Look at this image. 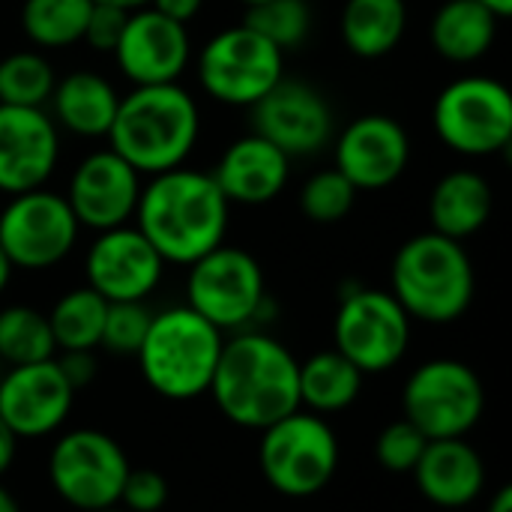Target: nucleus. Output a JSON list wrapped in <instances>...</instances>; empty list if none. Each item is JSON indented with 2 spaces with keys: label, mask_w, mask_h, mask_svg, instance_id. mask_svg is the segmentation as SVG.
Masks as SVG:
<instances>
[{
  "label": "nucleus",
  "mask_w": 512,
  "mask_h": 512,
  "mask_svg": "<svg viewBox=\"0 0 512 512\" xmlns=\"http://www.w3.org/2000/svg\"><path fill=\"white\" fill-rule=\"evenodd\" d=\"M132 219L165 264L189 267L225 243L231 204L213 174L180 165L141 186Z\"/></svg>",
  "instance_id": "1"
},
{
  "label": "nucleus",
  "mask_w": 512,
  "mask_h": 512,
  "mask_svg": "<svg viewBox=\"0 0 512 512\" xmlns=\"http://www.w3.org/2000/svg\"><path fill=\"white\" fill-rule=\"evenodd\" d=\"M207 393L225 420L264 432L300 408V363L279 339L240 330L225 339Z\"/></svg>",
  "instance_id": "2"
},
{
  "label": "nucleus",
  "mask_w": 512,
  "mask_h": 512,
  "mask_svg": "<svg viewBox=\"0 0 512 512\" xmlns=\"http://www.w3.org/2000/svg\"><path fill=\"white\" fill-rule=\"evenodd\" d=\"M201 135V111L195 96L174 84L132 87L120 96L108 144L141 177H153L186 165Z\"/></svg>",
  "instance_id": "3"
},
{
  "label": "nucleus",
  "mask_w": 512,
  "mask_h": 512,
  "mask_svg": "<svg viewBox=\"0 0 512 512\" xmlns=\"http://www.w3.org/2000/svg\"><path fill=\"white\" fill-rule=\"evenodd\" d=\"M474 291L477 276L465 243L429 228L399 246L390 267V294L411 321L453 324L471 309Z\"/></svg>",
  "instance_id": "4"
},
{
  "label": "nucleus",
  "mask_w": 512,
  "mask_h": 512,
  "mask_svg": "<svg viewBox=\"0 0 512 512\" xmlns=\"http://www.w3.org/2000/svg\"><path fill=\"white\" fill-rule=\"evenodd\" d=\"M222 345L225 333L183 303L153 312L135 360L141 378L156 396L168 402H192L210 390Z\"/></svg>",
  "instance_id": "5"
},
{
  "label": "nucleus",
  "mask_w": 512,
  "mask_h": 512,
  "mask_svg": "<svg viewBox=\"0 0 512 512\" xmlns=\"http://www.w3.org/2000/svg\"><path fill=\"white\" fill-rule=\"evenodd\" d=\"M258 468L273 492L312 498L339 471V438L324 417L297 408L261 432Z\"/></svg>",
  "instance_id": "6"
},
{
  "label": "nucleus",
  "mask_w": 512,
  "mask_h": 512,
  "mask_svg": "<svg viewBox=\"0 0 512 512\" xmlns=\"http://www.w3.org/2000/svg\"><path fill=\"white\" fill-rule=\"evenodd\" d=\"M186 306L222 333L249 330L267 309V282L255 255L240 246H216L189 264Z\"/></svg>",
  "instance_id": "7"
},
{
  "label": "nucleus",
  "mask_w": 512,
  "mask_h": 512,
  "mask_svg": "<svg viewBox=\"0 0 512 512\" xmlns=\"http://www.w3.org/2000/svg\"><path fill=\"white\" fill-rule=\"evenodd\" d=\"M432 126L459 156L483 159L504 153L512 141L510 87L489 75L456 78L438 93Z\"/></svg>",
  "instance_id": "8"
},
{
  "label": "nucleus",
  "mask_w": 512,
  "mask_h": 512,
  "mask_svg": "<svg viewBox=\"0 0 512 512\" xmlns=\"http://www.w3.org/2000/svg\"><path fill=\"white\" fill-rule=\"evenodd\" d=\"M486 411V390L480 375L450 357L429 360L411 372L402 390V417L426 438H465Z\"/></svg>",
  "instance_id": "9"
},
{
  "label": "nucleus",
  "mask_w": 512,
  "mask_h": 512,
  "mask_svg": "<svg viewBox=\"0 0 512 512\" xmlns=\"http://www.w3.org/2000/svg\"><path fill=\"white\" fill-rule=\"evenodd\" d=\"M411 345V318L390 291L351 285L333 318V348L363 375H381L402 363Z\"/></svg>",
  "instance_id": "10"
},
{
  "label": "nucleus",
  "mask_w": 512,
  "mask_h": 512,
  "mask_svg": "<svg viewBox=\"0 0 512 512\" xmlns=\"http://www.w3.org/2000/svg\"><path fill=\"white\" fill-rule=\"evenodd\" d=\"M282 78L285 51H279L246 24L219 30L198 54L201 90L222 105L252 108Z\"/></svg>",
  "instance_id": "11"
},
{
  "label": "nucleus",
  "mask_w": 512,
  "mask_h": 512,
  "mask_svg": "<svg viewBox=\"0 0 512 512\" xmlns=\"http://www.w3.org/2000/svg\"><path fill=\"white\" fill-rule=\"evenodd\" d=\"M129 468L132 465L123 447L99 429H75L60 435L48 456L51 489L81 512L117 507Z\"/></svg>",
  "instance_id": "12"
},
{
  "label": "nucleus",
  "mask_w": 512,
  "mask_h": 512,
  "mask_svg": "<svg viewBox=\"0 0 512 512\" xmlns=\"http://www.w3.org/2000/svg\"><path fill=\"white\" fill-rule=\"evenodd\" d=\"M78 219L66 198L51 189L9 195L0 210V249L12 270H51L78 243Z\"/></svg>",
  "instance_id": "13"
},
{
  "label": "nucleus",
  "mask_w": 512,
  "mask_h": 512,
  "mask_svg": "<svg viewBox=\"0 0 512 512\" xmlns=\"http://www.w3.org/2000/svg\"><path fill=\"white\" fill-rule=\"evenodd\" d=\"M252 132L276 144L285 156H315L336 135V117L327 96L306 84L282 78L252 108Z\"/></svg>",
  "instance_id": "14"
},
{
  "label": "nucleus",
  "mask_w": 512,
  "mask_h": 512,
  "mask_svg": "<svg viewBox=\"0 0 512 512\" xmlns=\"http://www.w3.org/2000/svg\"><path fill=\"white\" fill-rule=\"evenodd\" d=\"M333 168L357 192L393 186L411 162L408 129L390 114H360L333 135Z\"/></svg>",
  "instance_id": "15"
},
{
  "label": "nucleus",
  "mask_w": 512,
  "mask_h": 512,
  "mask_svg": "<svg viewBox=\"0 0 512 512\" xmlns=\"http://www.w3.org/2000/svg\"><path fill=\"white\" fill-rule=\"evenodd\" d=\"M87 285L108 303L147 300L165 273V261L135 225L99 231L84 258Z\"/></svg>",
  "instance_id": "16"
},
{
  "label": "nucleus",
  "mask_w": 512,
  "mask_h": 512,
  "mask_svg": "<svg viewBox=\"0 0 512 512\" xmlns=\"http://www.w3.org/2000/svg\"><path fill=\"white\" fill-rule=\"evenodd\" d=\"M141 174L111 147L87 153L66 186V204L81 228L108 231L129 225L141 195Z\"/></svg>",
  "instance_id": "17"
},
{
  "label": "nucleus",
  "mask_w": 512,
  "mask_h": 512,
  "mask_svg": "<svg viewBox=\"0 0 512 512\" xmlns=\"http://www.w3.org/2000/svg\"><path fill=\"white\" fill-rule=\"evenodd\" d=\"M192 60V39L186 24L165 18L153 6L129 12L120 42L114 48V63L126 81L135 87L174 84Z\"/></svg>",
  "instance_id": "18"
},
{
  "label": "nucleus",
  "mask_w": 512,
  "mask_h": 512,
  "mask_svg": "<svg viewBox=\"0 0 512 512\" xmlns=\"http://www.w3.org/2000/svg\"><path fill=\"white\" fill-rule=\"evenodd\" d=\"M75 402V390L63 378L57 360L12 366L0 375V420L21 438H45L57 432Z\"/></svg>",
  "instance_id": "19"
},
{
  "label": "nucleus",
  "mask_w": 512,
  "mask_h": 512,
  "mask_svg": "<svg viewBox=\"0 0 512 512\" xmlns=\"http://www.w3.org/2000/svg\"><path fill=\"white\" fill-rule=\"evenodd\" d=\"M60 159V129L45 108L0 105V192L42 189Z\"/></svg>",
  "instance_id": "20"
},
{
  "label": "nucleus",
  "mask_w": 512,
  "mask_h": 512,
  "mask_svg": "<svg viewBox=\"0 0 512 512\" xmlns=\"http://www.w3.org/2000/svg\"><path fill=\"white\" fill-rule=\"evenodd\" d=\"M228 204L261 207L282 195L291 177V156H285L276 144L249 132L225 147L216 168L210 171Z\"/></svg>",
  "instance_id": "21"
},
{
  "label": "nucleus",
  "mask_w": 512,
  "mask_h": 512,
  "mask_svg": "<svg viewBox=\"0 0 512 512\" xmlns=\"http://www.w3.org/2000/svg\"><path fill=\"white\" fill-rule=\"evenodd\" d=\"M411 477L420 495L441 510H462L486 489V465L465 438L429 441Z\"/></svg>",
  "instance_id": "22"
},
{
  "label": "nucleus",
  "mask_w": 512,
  "mask_h": 512,
  "mask_svg": "<svg viewBox=\"0 0 512 512\" xmlns=\"http://www.w3.org/2000/svg\"><path fill=\"white\" fill-rule=\"evenodd\" d=\"M48 105L57 129H66L78 138H108L120 93L105 75L93 69H75L54 84Z\"/></svg>",
  "instance_id": "23"
},
{
  "label": "nucleus",
  "mask_w": 512,
  "mask_h": 512,
  "mask_svg": "<svg viewBox=\"0 0 512 512\" xmlns=\"http://www.w3.org/2000/svg\"><path fill=\"white\" fill-rule=\"evenodd\" d=\"M495 210L492 183L471 168H459L444 174L429 195V225L432 231L465 243L477 231H483Z\"/></svg>",
  "instance_id": "24"
},
{
  "label": "nucleus",
  "mask_w": 512,
  "mask_h": 512,
  "mask_svg": "<svg viewBox=\"0 0 512 512\" xmlns=\"http://www.w3.org/2000/svg\"><path fill=\"white\" fill-rule=\"evenodd\" d=\"M501 18L480 0H444L429 24L432 48L450 63H474L495 45Z\"/></svg>",
  "instance_id": "25"
},
{
  "label": "nucleus",
  "mask_w": 512,
  "mask_h": 512,
  "mask_svg": "<svg viewBox=\"0 0 512 512\" xmlns=\"http://www.w3.org/2000/svg\"><path fill=\"white\" fill-rule=\"evenodd\" d=\"M408 27L405 0H345L339 30L351 54L363 60L387 57L399 48Z\"/></svg>",
  "instance_id": "26"
},
{
  "label": "nucleus",
  "mask_w": 512,
  "mask_h": 512,
  "mask_svg": "<svg viewBox=\"0 0 512 512\" xmlns=\"http://www.w3.org/2000/svg\"><path fill=\"white\" fill-rule=\"evenodd\" d=\"M363 372L336 348L318 351L300 363V408L312 414H339L351 408L363 390Z\"/></svg>",
  "instance_id": "27"
},
{
  "label": "nucleus",
  "mask_w": 512,
  "mask_h": 512,
  "mask_svg": "<svg viewBox=\"0 0 512 512\" xmlns=\"http://www.w3.org/2000/svg\"><path fill=\"white\" fill-rule=\"evenodd\" d=\"M108 300L90 285L66 291L48 312V327L57 351H96L105 327Z\"/></svg>",
  "instance_id": "28"
},
{
  "label": "nucleus",
  "mask_w": 512,
  "mask_h": 512,
  "mask_svg": "<svg viewBox=\"0 0 512 512\" xmlns=\"http://www.w3.org/2000/svg\"><path fill=\"white\" fill-rule=\"evenodd\" d=\"M93 0H24L21 30L39 48H69L81 42Z\"/></svg>",
  "instance_id": "29"
},
{
  "label": "nucleus",
  "mask_w": 512,
  "mask_h": 512,
  "mask_svg": "<svg viewBox=\"0 0 512 512\" xmlns=\"http://www.w3.org/2000/svg\"><path fill=\"white\" fill-rule=\"evenodd\" d=\"M57 354L48 315L33 306H6L0 309V363L30 366L51 360Z\"/></svg>",
  "instance_id": "30"
},
{
  "label": "nucleus",
  "mask_w": 512,
  "mask_h": 512,
  "mask_svg": "<svg viewBox=\"0 0 512 512\" xmlns=\"http://www.w3.org/2000/svg\"><path fill=\"white\" fill-rule=\"evenodd\" d=\"M54 84V66L39 51H15L0 60V105L45 108Z\"/></svg>",
  "instance_id": "31"
},
{
  "label": "nucleus",
  "mask_w": 512,
  "mask_h": 512,
  "mask_svg": "<svg viewBox=\"0 0 512 512\" xmlns=\"http://www.w3.org/2000/svg\"><path fill=\"white\" fill-rule=\"evenodd\" d=\"M240 24L273 42L279 51H291L300 48L312 30V6L309 0H264L249 6Z\"/></svg>",
  "instance_id": "32"
},
{
  "label": "nucleus",
  "mask_w": 512,
  "mask_h": 512,
  "mask_svg": "<svg viewBox=\"0 0 512 512\" xmlns=\"http://www.w3.org/2000/svg\"><path fill=\"white\" fill-rule=\"evenodd\" d=\"M354 201H357V189L336 168L315 171L300 189V210L309 222L318 225L342 222L354 210Z\"/></svg>",
  "instance_id": "33"
},
{
  "label": "nucleus",
  "mask_w": 512,
  "mask_h": 512,
  "mask_svg": "<svg viewBox=\"0 0 512 512\" xmlns=\"http://www.w3.org/2000/svg\"><path fill=\"white\" fill-rule=\"evenodd\" d=\"M150 321H153V312L141 300L108 303L99 348H105L114 357H135L147 330H150Z\"/></svg>",
  "instance_id": "34"
},
{
  "label": "nucleus",
  "mask_w": 512,
  "mask_h": 512,
  "mask_svg": "<svg viewBox=\"0 0 512 512\" xmlns=\"http://www.w3.org/2000/svg\"><path fill=\"white\" fill-rule=\"evenodd\" d=\"M426 438L402 417L381 429L375 441V459L387 474H411L426 450Z\"/></svg>",
  "instance_id": "35"
},
{
  "label": "nucleus",
  "mask_w": 512,
  "mask_h": 512,
  "mask_svg": "<svg viewBox=\"0 0 512 512\" xmlns=\"http://www.w3.org/2000/svg\"><path fill=\"white\" fill-rule=\"evenodd\" d=\"M120 504L126 512H159L168 504V480L153 468H129Z\"/></svg>",
  "instance_id": "36"
},
{
  "label": "nucleus",
  "mask_w": 512,
  "mask_h": 512,
  "mask_svg": "<svg viewBox=\"0 0 512 512\" xmlns=\"http://www.w3.org/2000/svg\"><path fill=\"white\" fill-rule=\"evenodd\" d=\"M126 18H129V12L120 9V6L93 3L81 42H87L93 51L114 54V48H117V42H120V33H123V27H126Z\"/></svg>",
  "instance_id": "37"
},
{
  "label": "nucleus",
  "mask_w": 512,
  "mask_h": 512,
  "mask_svg": "<svg viewBox=\"0 0 512 512\" xmlns=\"http://www.w3.org/2000/svg\"><path fill=\"white\" fill-rule=\"evenodd\" d=\"M54 360H57L63 378L69 381V387L75 393L84 390L96 378V357H93V351H57Z\"/></svg>",
  "instance_id": "38"
},
{
  "label": "nucleus",
  "mask_w": 512,
  "mask_h": 512,
  "mask_svg": "<svg viewBox=\"0 0 512 512\" xmlns=\"http://www.w3.org/2000/svg\"><path fill=\"white\" fill-rule=\"evenodd\" d=\"M150 6H153L156 12H162L165 18H171V21L189 24V21L201 12L204 0H150Z\"/></svg>",
  "instance_id": "39"
},
{
  "label": "nucleus",
  "mask_w": 512,
  "mask_h": 512,
  "mask_svg": "<svg viewBox=\"0 0 512 512\" xmlns=\"http://www.w3.org/2000/svg\"><path fill=\"white\" fill-rule=\"evenodd\" d=\"M15 453H18V438H15V435L9 432V426L0 420V480H3V474L12 468Z\"/></svg>",
  "instance_id": "40"
},
{
  "label": "nucleus",
  "mask_w": 512,
  "mask_h": 512,
  "mask_svg": "<svg viewBox=\"0 0 512 512\" xmlns=\"http://www.w3.org/2000/svg\"><path fill=\"white\" fill-rule=\"evenodd\" d=\"M486 512H512V489L510 486H501L492 501H489V510Z\"/></svg>",
  "instance_id": "41"
},
{
  "label": "nucleus",
  "mask_w": 512,
  "mask_h": 512,
  "mask_svg": "<svg viewBox=\"0 0 512 512\" xmlns=\"http://www.w3.org/2000/svg\"><path fill=\"white\" fill-rule=\"evenodd\" d=\"M480 3H483V6H486L489 12H495V15H498L501 21H504V18H510V15H512V0H480Z\"/></svg>",
  "instance_id": "42"
},
{
  "label": "nucleus",
  "mask_w": 512,
  "mask_h": 512,
  "mask_svg": "<svg viewBox=\"0 0 512 512\" xmlns=\"http://www.w3.org/2000/svg\"><path fill=\"white\" fill-rule=\"evenodd\" d=\"M0 512H21V507H18V501H15V495L0 483Z\"/></svg>",
  "instance_id": "43"
},
{
  "label": "nucleus",
  "mask_w": 512,
  "mask_h": 512,
  "mask_svg": "<svg viewBox=\"0 0 512 512\" xmlns=\"http://www.w3.org/2000/svg\"><path fill=\"white\" fill-rule=\"evenodd\" d=\"M93 3H108V6H120L126 12H135L141 6H150V0H93Z\"/></svg>",
  "instance_id": "44"
},
{
  "label": "nucleus",
  "mask_w": 512,
  "mask_h": 512,
  "mask_svg": "<svg viewBox=\"0 0 512 512\" xmlns=\"http://www.w3.org/2000/svg\"><path fill=\"white\" fill-rule=\"evenodd\" d=\"M9 279H12V264H9V258L3 255V249H0V294L6 291Z\"/></svg>",
  "instance_id": "45"
},
{
  "label": "nucleus",
  "mask_w": 512,
  "mask_h": 512,
  "mask_svg": "<svg viewBox=\"0 0 512 512\" xmlns=\"http://www.w3.org/2000/svg\"><path fill=\"white\" fill-rule=\"evenodd\" d=\"M240 3H243V6L249 9V6H258V3H264V0H240Z\"/></svg>",
  "instance_id": "46"
},
{
  "label": "nucleus",
  "mask_w": 512,
  "mask_h": 512,
  "mask_svg": "<svg viewBox=\"0 0 512 512\" xmlns=\"http://www.w3.org/2000/svg\"><path fill=\"white\" fill-rule=\"evenodd\" d=\"M99 512H126V510H117V507H108V510H99Z\"/></svg>",
  "instance_id": "47"
},
{
  "label": "nucleus",
  "mask_w": 512,
  "mask_h": 512,
  "mask_svg": "<svg viewBox=\"0 0 512 512\" xmlns=\"http://www.w3.org/2000/svg\"><path fill=\"white\" fill-rule=\"evenodd\" d=\"M0 375H3V372H0Z\"/></svg>",
  "instance_id": "48"
}]
</instances>
